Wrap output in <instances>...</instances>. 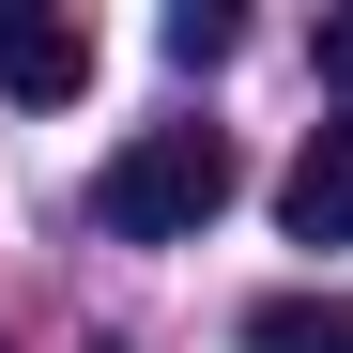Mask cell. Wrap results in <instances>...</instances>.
I'll list each match as a JSON object with an SVG mask.
<instances>
[{
	"mask_svg": "<svg viewBox=\"0 0 353 353\" xmlns=\"http://www.w3.org/2000/svg\"><path fill=\"white\" fill-rule=\"evenodd\" d=\"M230 139L215 123H154V139H123L92 169V230H123V246H185V230H215L230 215Z\"/></svg>",
	"mask_w": 353,
	"mask_h": 353,
	"instance_id": "1",
	"label": "cell"
},
{
	"mask_svg": "<svg viewBox=\"0 0 353 353\" xmlns=\"http://www.w3.org/2000/svg\"><path fill=\"white\" fill-rule=\"evenodd\" d=\"M0 92H16V108H77V92H92V31L0 0Z\"/></svg>",
	"mask_w": 353,
	"mask_h": 353,
	"instance_id": "2",
	"label": "cell"
},
{
	"mask_svg": "<svg viewBox=\"0 0 353 353\" xmlns=\"http://www.w3.org/2000/svg\"><path fill=\"white\" fill-rule=\"evenodd\" d=\"M276 215H292V246H353V108L307 123V154L276 169Z\"/></svg>",
	"mask_w": 353,
	"mask_h": 353,
	"instance_id": "3",
	"label": "cell"
},
{
	"mask_svg": "<svg viewBox=\"0 0 353 353\" xmlns=\"http://www.w3.org/2000/svg\"><path fill=\"white\" fill-rule=\"evenodd\" d=\"M230 46H246V16H230V0H169V62H185V77L230 62Z\"/></svg>",
	"mask_w": 353,
	"mask_h": 353,
	"instance_id": "4",
	"label": "cell"
},
{
	"mask_svg": "<svg viewBox=\"0 0 353 353\" xmlns=\"http://www.w3.org/2000/svg\"><path fill=\"white\" fill-rule=\"evenodd\" d=\"M323 77H338V92H353V16H323Z\"/></svg>",
	"mask_w": 353,
	"mask_h": 353,
	"instance_id": "5",
	"label": "cell"
}]
</instances>
